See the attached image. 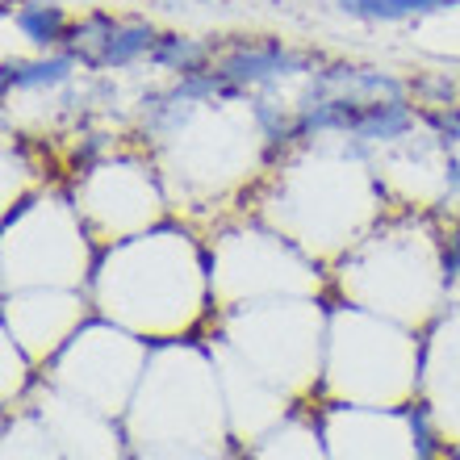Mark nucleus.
Instances as JSON below:
<instances>
[{
    "label": "nucleus",
    "mask_w": 460,
    "mask_h": 460,
    "mask_svg": "<svg viewBox=\"0 0 460 460\" xmlns=\"http://www.w3.org/2000/svg\"><path fill=\"white\" fill-rule=\"evenodd\" d=\"M230 84H264V80H277V75H289V72H302L305 67V55L289 50L285 42L277 38H264V42H234V47L214 63Z\"/></svg>",
    "instance_id": "obj_2"
},
{
    "label": "nucleus",
    "mask_w": 460,
    "mask_h": 460,
    "mask_svg": "<svg viewBox=\"0 0 460 460\" xmlns=\"http://www.w3.org/2000/svg\"><path fill=\"white\" fill-rule=\"evenodd\" d=\"M159 42V30L138 17H110V13H88L84 22H72L67 34V55L84 67L110 72V67H130L138 59H151Z\"/></svg>",
    "instance_id": "obj_1"
},
{
    "label": "nucleus",
    "mask_w": 460,
    "mask_h": 460,
    "mask_svg": "<svg viewBox=\"0 0 460 460\" xmlns=\"http://www.w3.org/2000/svg\"><path fill=\"white\" fill-rule=\"evenodd\" d=\"M75 72V59L63 50V55H42V59H9L4 63V75H0V84L4 93L13 88H59L67 84Z\"/></svg>",
    "instance_id": "obj_4"
},
{
    "label": "nucleus",
    "mask_w": 460,
    "mask_h": 460,
    "mask_svg": "<svg viewBox=\"0 0 460 460\" xmlns=\"http://www.w3.org/2000/svg\"><path fill=\"white\" fill-rule=\"evenodd\" d=\"M13 25L22 30L25 42H34L38 50H55L72 34V17L55 0H22L13 9Z\"/></svg>",
    "instance_id": "obj_3"
},
{
    "label": "nucleus",
    "mask_w": 460,
    "mask_h": 460,
    "mask_svg": "<svg viewBox=\"0 0 460 460\" xmlns=\"http://www.w3.org/2000/svg\"><path fill=\"white\" fill-rule=\"evenodd\" d=\"M456 4L460 0H340V9L360 22H411V17L444 13Z\"/></svg>",
    "instance_id": "obj_6"
},
{
    "label": "nucleus",
    "mask_w": 460,
    "mask_h": 460,
    "mask_svg": "<svg viewBox=\"0 0 460 460\" xmlns=\"http://www.w3.org/2000/svg\"><path fill=\"white\" fill-rule=\"evenodd\" d=\"M151 63H155V67H164V72L193 75V72H206V67H214V50H209L201 38L159 34L155 50H151Z\"/></svg>",
    "instance_id": "obj_5"
}]
</instances>
